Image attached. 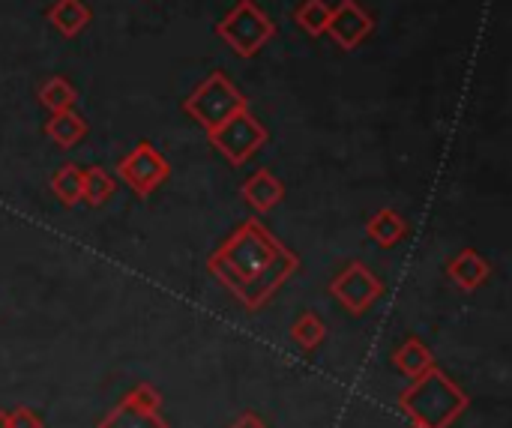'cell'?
Here are the masks:
<instances>
[{
    "mask_svg": "<svg viewBox=\"0 0 512 428\" xmlns=\"http://www.w3.org/2000/svg\"><path fill=\"white\" fill-rule=\"evenodd\" d=\"M207 273L249 312H261L300 273V255L249 216L207 255Z\"/></svg>",
    "mask_w": 512,
    "mask_h": 428,
    "instance_id": "cell-1",
    "label": "cell"
},
{
    "mask_svg": "<svg viewBox=\"0 0 512 428\" xmlns=\"http://www.w3.org/2000/svg\"><path fill=\"white\" fill-rule=\"evenodd\" d=\"M471 396L438 366L414 378L399 393V411L426 428H450L468 411Z\"/></svg>",
    "mask_w": 512,
    "mask_h": 428,
    "instance_id": "cell-2",
    "label": "cell"
},
{
    "mask_svg": "<svg viewBox=\"0 0 512 428\" xmlns=\"http://www.w3.org/2000/svg\"><path fill=\"white\" fill-rule=\"evenodd\" d=\"M249 108V99L237 90V84L225 72H210L183 102V111L210 135L240 111Z\"/></svg>",
    "mask_w": 512,
    "mask_h": 428,
    "instance_id": "cell-3",
    "label": "cell"
},
{
    "mask_svg": "<svg viewBox=\"0 0 512 428\" xmlns=\"http://www.w3.org/2000/svg\"><path fill=\"white\" fill-rule=\"evenodd\" d=\"M216 36L237 57L249 60L276 36V24H273V18L255 0H237L234 9L216 24Z\"/></svg>",
    "mask_w": 512,
    "mask_h": 428,
    "instance_id": "cell-4",
    "label": "cell"
},
{
    "mask_svg": "<svg viewBox=\"0 0 512 428\" xmlns=\"http://www.w3.org/2000/svg\"><path fill=\"white\" fill-rule=\"evenodd\" d=\"M207 138H210V144H213L234 168H243V165L267 144L270 132H267V126L246 108V111H240L234 120H228L225 126H219L216 132H210Z\"/></svg>",
    "mask_w": 512,
    "mask_h": 428,
    "instance_id": "cell-5",
    "label": "cell"
},
{
    "mask_svg": "<svg viewBox=\"0 0 512 428\" xmlns=\"http://www.w3.org/2000/svg\"><path fill=\"white\" fill-rule=\"evenodd\" d=\"M384 291V282L363 261H348L330 282L333 300L354 318L366 315L384 297Z\"/></svg>",
    "mask_w": 512,
    "mask_h": 428,
    "instance_id": "cell-6",
    "label": "cell"
},
{
    "mask_svg": "<svg viewBox=\"0 0 512 428\" xmlns=\"http://www.w3.org/2000/svg\"><path fill=\"white\" fill-rule=\"evenodd\" d=\"M96 428H171L162 417V393L153 384H135Z\"/></svg>",
    "mask_w": 512,
    "mask_h": 428,
    "instance_id": "cell-7",
    "label": "cell"
},
{
    "mask_svg": "<svg viewBox=\"0 0 512 428\" xmlns=\"http://www.w3.org/2000/svg\"><path fill=\"white\" fill-rule=\"evenodd\" d=\"M117 177L144 201L171 177V165L150 141H138L135 150H129L117 162Z\"/></svg>",
    "mask_w": 512,
    "mask_h": 428,
    "instance_id": "cell-8",
    "label": "cell"
},
{
    "mask_svg": "<svg viewBox=\"0 0 512 428\" xmlns=\"http://www.w3.org/2000/svg\"><path fill=\"white\" fill-rule=\"evenodd\" d=\"M375 30V18L357 3V0H342L336 6H330V21H327V30L333 36V42L345 51H354L360 48Z\"/></svg>",
    "mask_w": 512,
    "mask_h": 428,
    "instance_id": "cell-9",
    "label": "cell"
},
{
    "mask_svg": "<svg viewBox=\"0 0 512 428\" xmlns=\"http://www.w3.org/2000/svg\"><path fill=\"white\" fill-rule=\"evenodd\" d=\"M243 201L255 210V213H270L273 207H279L285 201V183L270 171V168H258L255 174H249L240 186Z\"/></svg>",
    "mask_w": 512,
    "mask_h": 428,
    "instance_id": "cell-10",
    "label": "cell"
},
{
    "mask_svg": "<svg viewBox=\"0 0 512 428\" xmlns=\"http://www.w3.org/2000/svg\"><path fill=\"white\" fill-rule=\"evenodd\" d=\"M447 279L459 288V291H477L492 279V264L489 258H483L477 249H462L459 255H453L447 261Z\"/></svg>",
    "mask_w": 512,
    "mask_h": 428,
    "instance_id": "cell-11",
    "label": "cell"
},
{
    "mask_svg": "<svg viewBox=\"0 0 512 428\" xmlns=\"http://www.w3.org/2000/svg\"><path fill=\"white\" fill-rule=\"evenodd\" d=\"M45 18H48V24H51L60 36L75 39V36H81V33L90 27L93 12H90L87 0H54V3L48 6Z\"/></svg>",
    "mask_w": 512,
    "mask_h": 428,
    "instance_id": "cell-12",
    "label": "cell"
},
{
    "mask_svg": "<svg viewBox=\"0 0 512 428\" xmlns=\"http://www.w3.org/2000/svg\"><path fill=\"white\" fill-rule=\"evenodd\" d=\"M408 234H411L408 219H405L399 210H393V207L375 210V213L369 216V222H366V237H369L375 246H381V249L399 246Z\"/></svg>",
    "mask_w": 512,
    "mask_h": 428,
    "instance_id": "cell-13",
    "label": "cell"
},
{
    "mask_svg": "<svg viewBox=\"0 0 512 428\" xmlns=\"http://www.w3.org/2000/svg\"><path fill=\"white\" fill-rule=\"evenodd\" d=\"M390 363H393V369H396L399 375H405L408 381H414V378H420L423 372H429L432 366H438V363H435V354L429 351V345H426L420 336H405L402 345L390 354Z\"/></svg>",
    "mask_w": 512,
    "mask_h": 428,
    "instance_id": "cell-14",
    "label": "cell"
},
{
    "mask_svg": "<svg viewBox=\"0 0 512 428\" xmlns=\"http://www.w3.org/2000/svg\"><path fill=\"white\" fill-rule=\"evenodd\" d=\"M45 135H48L51 144H57V147H63V150H72V147H78V144L87 138V120H84L75 108L57 111V114H51V120L45 123Z\"/></svg>",
    "mask_w": 512,
    "mask_h": 428,
    "instance_id": "cell-15",
    "label": "cell"
},
{
    "mask_svg": "<svg viewBox=\"0 0 512 428\" xmlns=\"http://www.w3.org/2000/svg\"><path fill=\"white\" fill-rule=\"evenodd\" d=\"M114 189H117V180H114L105 168H99V165L84 168V174H81V201H84V204L102 207V204L111 201Z\"/></svg>",
    "mask_w": 512,
    "mask_h": 428,
    "instance_id": "cell-16",
    "label": "cell"
},
{
    "mask_svg": "<svg viewBox=\"0 0 512 428\" xmlns=\"http://www.w3.org/2000/svg\"><path fill=\"white\" fill-rule=\"evenodd\" d=\"M324 339H327V324H324V318H321L318 312H303V315L291 324V342H294L300 351H306V354L318 351V348L324 345Z\"/></svg>",
    "mask_w": 512,
    "mask_h": 428,
    "instance_id": "cell-17",
    "label": "cell"
},
{
    "mask_svg": "<svg viewBox=\"0 0 512 428\" xmlns=\"http://www.w3.org/2000/svg\"><path fill=\"white\" fill-rule=\"evenodd\" d=\"M81 174H84V168H78L75 162H63L51 174V192L63 207H78L81 204Z\"/></svg>",
    "mask_w": 512,
    "mask_h": 428,
    "instance_id": "cell-18",
    "label": "cell"
},
{
    "mask_svg": "<svg viewBox=\"0 0 512 428\" xmlns=\"http://www.w3.org/2000/svg\"><path fill=\"white\" fill-rule=\"evenodd\" d=\"M39 102H42L51 114H57V111L75 108V105H78V93H75V87L69 84V78L51 75V78H45L42 87H39Z\"/></svg>",
    "mask_w": 512,
    "mask_h": 428,
    "instance_id": "cell-19",
    "label": "cell"
},
{
    "mask_svg": "<svg viewBox=\"0 0 512 428\" xmlns=\"http://www.w3.org/2000/svg\"><path fill=\"white\" fill-rule=\"evenodd\" d=\"M294 21L309 33V36H321L327 30L330 21V3L327 0H303L294 9Z\"/></svg>",
    "mask_w": 512,
    "mask_h": 428,
    "instance_id": "cell-20",
    "label": "cell"
},
{
    "mask_svg": "<svg viewBox=\"0 0 512 428\" xmlns=\"http://www.w3.org/2000/svg\"><path fill=\"white\" fill-rule=\"evenodd\" d=\"M0 428H45V423L36 411L18 405L12 411H0Z\"/></svg>",
    "mask_w": 512,
    "mask_h": 428,
    "instance_id": "cell-21",
    "label": "cell"
},
{
    "mask_svg": "<svg viewBox=\"0 0 512 428\" xmlns=\"http://www.w3.org/2000/svg\"><path fill=\"white\" fill-rule=\"evenodd\" d=\"M228 428H270V426L264 423V417H261L258 411H243V414H237V420H234Z\"/></svg>",
    "mask_w": 512,
    "mask_h": 428,
    "instance_id": "cell-22",
    "label": "cell"
},
{
    "mask_svg": "<svg viewBox=\"0 0 512 428\" xmlns=\"http://www.w3.org/2000/svg\"><path fill=\"white\" fill-rule=\"evenodd\" d=\"M405 428H426V426H420V423H408Z\"/></svg>",
    "mask_w": 512,
    "mask_h": 428,
    "instance_id": "cell-23",
    "label": "cell"
}]
</instances>
